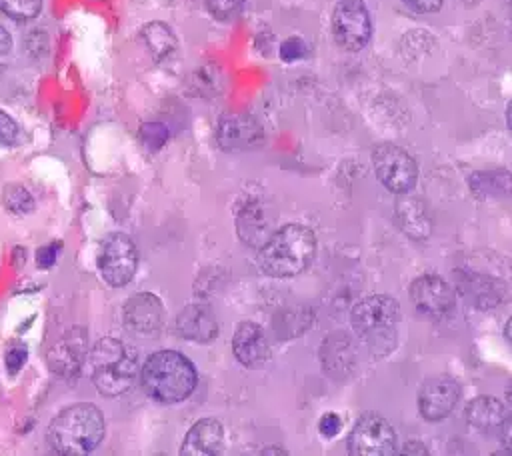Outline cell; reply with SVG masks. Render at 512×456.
<instances>
[{
    "mask_svg": "<svg viewBox=\"0 0 512 456\" xmlns=\"http://www.w3.org/2000/svg\"><path fill=\"white\" fill-rule=\"evenodd\" d=\"M104 438L102 410L90 402L70 404L48 426L46 442L60 456H84L98 448Z\"/></svg>",
    "mask_w": 512,
    "mask_h": 456,
    "instance_id": "obj_1",
    "label": "cell"
},
{
    "mask_svg": "<svg viewBox=\"0 0 512 456\" xmlns=\"http://www.w3.org/2000/svg\"><path fill=\"white\" fill-rule=\"evenodd\" d=\"M138 378L146 396L160 404L184 402L198 384L194 364L176 350L150 354L140 366Z\"/></svg>",
    "mask_w": 512,
    "mask_h": 456,
    "instance_id": "obj_2",
    "label": "cell"
},
{
    "mask_svg": "<svg viewBox=\"0 0 512 456\" xmlns=\"http://www.w3.org/2000/svg\"><path fill=\"white\" fill-rule=\"evenodd\" d=\"M316 254V236L304 224H286L274 230L258 248V266L272 278L304 272Z\"/></svg>",
    "mask_w": 512,
    "mask_h": 456,
    "instance_id": "obj_3",
    "label": "cell"
},
{
    "mask_svg": "<svg viewBox=\"0 0 512 456\" xmlns=\"http://www.w3.org/2000/svg\"><path fill=\"white\" fill-rule=\"evenodd\" d=\"M88 360L92 384L106 398H120L130 392L140 372L136 350L112 336L100 338L88 350Z\"/></svg>",
    "mask_w": 512,
    "mask_h": 456,
    "instance_id": "obj_4",
    "label": "cell"
},
{
    "mask_svg": "<svg viewBox=\"0 0 512 456\" xmlns=\"http://www.w3.org/2000/svg\"><path fill=\"white\" fill-rule=\"evenodd\" d=\"M350 322L354 332L370 346V350L388 352L396 344L400 304L388 294L366 296L352 308Z\"/></svg>",
    "mask_w": 512,
    "mask_h": 456,
    "instance_id": "obj_5",
    "label": "cell"
},
{
    "mask_svg": "<svg viewBox=\"0 0 512 456\" xmlns=\"http://www.w3.org/2000/svg\"><path fill=\"white\" fill-rule=\"evenodd\" d=\"M352 456H392L398 452L394 426L376 412H364L352 426L346 440Z\"/></svg>",
    "mask_w": 512,
    "mask_h": 456,
    "instance_id": "obj_6",
    "label": "cell"
},
{
    "mask_svg": "<svg viewBox=\"0 0 512 456\" xmlns=\"http://www.w3.org/2000/svg\"><path fill=\"white\" fill-rule=\"evenodd\" d=\"M370 158H372V168L376 172V178L390 192L404 194L416 186L418 166L404 148L384 142L372 150Z\"/></svg>",
    "mask_w": 512,
    "mask_h": 456,
    "instance_id": "obj_7",
    "label": "cell"
},
{
    "mask_svg": "<svg viewBox=\"0 0 512 456\" xmlns=\"http://www.w3.org/2000/svg\"><path fill=\"white\" fill-rule=\"evenodd\" d=\"M138 268V250L130 236L114 232L104 238L98 252V270L112 288L126 286Z\"/></svg>",
    "mask_w": 512,
    "mask_h": 456,
    "instance_id": "obj_8",
    "label": "cell"
},
{
    "mask_svg": "<svg viewBox=\"0 0 512 456\" xmlns=\"http://www.w3.org/2000/svg\"><path fill=\"white\" fill-rule=\"evenodd\" d=\"M332 36L348 52L362 50L372 36V20L364 0H338L332 12Z\"/></svg>",
    "mask_w": 512,
    "mask_h": 456,
    "instance_id": "obj_9",
    "label": "cell"
},
{
    "mask_svg": "<svg viewBox=\"0 0 512 456\" xmlns=\"http://www.w3.org/2000/svg\"><path fill=\"white\" fill-rule=\"evenodd\" d=\"M88 356V334L84 328L74 326L66 330L46 352L48 370L68 382H74L82 374L84 360Z\"/></svg>",
    "mask_w": 512,
    "mask_h": 456,
    "instance_id": "obj_10",
    "label": "cell"
},
{
    "mask_svg": "<svg viewBox=\"0 0 512 456\" xmlns=\"http://www.w3.org/2000/svg\"><path fill=\"white\" fill-rule=\"evenodd\" d=\"M410 298L414 308L432 320L446 318L456 306L454 288L436 274H422L410 284Z\"/></svg>",
    "mask_w": 512,
    "mask_h": 456,
    "instance_id": "obj_11",
    "label": "cell"
},
{
    "mask_svg": "<svg viewBox=\"0 0 512 456\" xmlns=\"http://www.w3.org/2000/svg\"><path fill=\"white\" fill-rule=\"evenodd\" d=\"M166 320V310L162 300L152 292L132 294L122 306V324L124 328L142 338L156 336Z\"/></svg>",
    "mask_w": 512,
    "mask_h": 456,
    "instance_id": "obj_12",
    "label": "cell"
},
{
    "mask_svg": "<svg viewBox=\"0 0 512 456\" xmlns=\"http://www.w3.org/2000/svg\"><path fill=\"white\" fill-rule=\"evenodd\" d=\"M216 142L226 152L250 150L264 142V130L254 116L244 112H228L218 120Z\"/></svg>",
    "mask_w": 512,
    "mask_h": 456,
    "instance_id": "obj_13",
    "label": "cell"
},
{
    "mask_svg": "<svg viewBox=\"0 0 512 456\" xmlns=\"http://www.w3.org/2000/svg\"><path fill=\"white\" fill-rule=\"evenodd\" d=\"M460 400V386L450 378L426 380L418 390V412L422 418L436 422L452 414Z\"/></svg>",
    "mask_w": 512,
    "mask_h": 456,
    "instance_id": "obj_14",
    "label": "cell"
},
{
    "mask_svg": "<svg viewBox=\"0 0 512 456\" xmlns=\"http://www.w3.org/2000/svg\"><path fill=\"white\" fill-rule=\"evenodd\" d=\"M454 278L460 294L476 308H482V310L496 308L506 298V286L492 276L472 272V270H456Z\"/></svg>",
    "mask_w": 512,
    "mask_h": 456,
    "instance_id": "obj_15",
    "label": "cell"
},
{
    "mask_svg": "<svg viewBox=\"0 0 512 456\" xmlns=\"http://www.w3.org/2000/svg\"><path fill=\"white\" fill-rule=\"evenodd\" d=\"M174 330L180 338L196 342V344H208L218 338V320L210 306L206 304H188L180 310L174 322Z\"/></svg>",
    "mask_w": 512,
    "mask_h": 456,
    "instance_id": "obj_16",
    "label": "cell"
},
{
    "mask_svg": "<svg viewBox=\"0 0 512 456\" xmlns=\"http://www.w3.org/2000/svg\"><path fill=\"white\" fill-rule=\"evenodd\" d=\"M232 352L246 368H262L270 360V342L254 322H240L232 336Z\"/></svg>",
    "mask_w": 512,
    "mask_h": 456,
    "instance_id": "obj_17",
    "label": "cell"
},
{
    "mask_svg": "<svg viewBox=\"0 0 512 456\" xmlns=\"http://www.w3.org/2000/svg\"><path fill=\"white\" fill-rule=\"evenodd\" d=\"M394 216L398 226L412 240H426L432 234V216L422 198L410 192L398 194L394 202Z\"/></svg>",
    "mask_w": 512,
    "mask_h": 456,
    "instance_id": "obj_18",
    "label": "cell"
},
{
    "mask_svg": "<svg viewBox=\"0 0 512 456\" xmlns=\"http://www.w3.org/2000/svg\"><path fill=\"white\" fill-rule=\"evenodd\" d=\"M224 448V426L216 418H200L186 432L182 456H216Z\"/></svg>",
    "mask_w": 512,
    "mask_h": 456,
    "instance_id": "obj_19",
    "label": "cell"
},
{
    "mask_svg": "<svg viewBox=\"0 0 512 456\" xmlns=\"http://www.w3.org/2000/svg\"><path fill=\"white\" fill-rule=\"evenodd\" d=\"M464 418L476 432H494L508 420V408L494 396H476L466 404Z\"/></svg>",
    "mask_w": 512,
    "mask_h": 456,
    "instance_id": "obj_20",
    "label": "cell"
},
{
    "mask_svg": "<svg viewBox=\"0 0 512 456\" xmlns=\"http://www.w3.org/2000/svg\"><path fill=\"white\" fill-rule=\"evenodd\" d=\"M142 40H144L148 52L154 56V60L168 58L178 46L176 34L164 22H148L142 28Z\"/></svg>",
    "mask_w": 512,
    "mask_h": 456,
    "instance_id": "obj_21",
    "label": "cell"
},
{
    "mask_svg": "<svg viewBox=\"0 0 512 456\" xmlns=\"http://www.w3.org/2000/svg\"><path fill=\"white\" fill-rule=\"evenodd\" d=\"M474 194L488 196H504L512 192V174L508 172H474L468 180Z\"/></svg>",
    "mask_w": 512,
    "mask_h": 456,
    "instance_id": "obj_22",
    "label": "cell"
},
{
    "mask_svg": "<svg viewBox=\"0 0 512 456\" xmlns=\"http://www.w3.org/2000/svg\"><path fill=\"white\" fill-rule=\"evenodd\" d=\"M238 234L244 242L248 244H256V238L260 236V240L264 242L262 234H264V218H262V212H260V206L256 202H250L246 204L240 214H238ZM266 236V234H264ZM270 236V234H268ZM266 236V238H268Z\"/></svg>",
    "mask_w": 512,
    "mask_h": 456,
    "instance_id": "obj_23",
    "label": "cell"
},
{
    "mask_svg": "<svg viewBox=\"0 0 512 456\" xmlns=\"http://www.w3.org/2000/svg\"><path fill=\"white\" fill-rule=\"evenodd\" d=\"M2 202L8 212L18 214V216L34 210V196L24 186H18V184L6 186L4 194H2Z\"/></svg>",
    "mask_w": 512,
    "mask_h": 456,
    "instance_id": "obj_24",
    "label": "cell"
},
{
    "mask_svg": "<svg viewBox=\"0 0 512 456\" xmlns=\"http://www.w3.org/2000/svg\"><path fill=\"white\" fill-rule=\"evenodd\" d=\"M42 0H0V10L18 22L34 20L40 14Z\"/></svg>",
    "mask_w": 512,
    "mask_h": 456,
    "instance_id": "obj_25",
    "label": "cell"
},
{
    "mask_svg": "<svg viewBox=\"0 0 512 456\" xmlns=\"http://www.w3.org/2000/svg\"><path fill=\"white\" fill-rule=\"evenodd\" d=\"M140 138L142 142L150 148V150H158L166 144L168 140V128L160 122H146L142 128H140Z\"/></svg>",
    "mask_w": 512,
    "mask_h": 456,
    "instance_id": "obj_26",
    "label": "cell"
},
{
    "mask_svg": "<svg viewBox=\"0 0 512 456\" xmlns=\"http://www.w3.org/2000/svg\"><path fill=\"white\" fill-rule=\"evenodd\" d=\"M244 6V0H206L208 12L216 20H230L234 18Z\"/></svg>",
    "mask_w": 512,
    "mask_h": 456,
    "instance_id": "obj_27",
    "label": "cell"
},
{
    "mask_svg": "<svg viewBox=\"0 0 512 456\" xmlns=\"http://www.w3.org/2000/svg\"><path fill=\"white\" fill-rule=\"evenodd\" d=\"M278 54H280V58H282L284 62H298V60H302V58L308 54V46H306V42H304L302 38L290 36V38H286V40L280 44Z\"/></svg>",
    "mask_w": 512,
    "mask_h": 456,
    "instance_id": "obj_28",
    "label": "cell"
},
{
    "mask_svg": "<svg viewBox=\"0 0 512 456\" xmlns=\"http://www.w3.org/2000/svg\"><path fill=\"white\" fill-rule=\"evenodd\" d=\"M20 128L18 122L0 108V142L2 144H14L18 140Z\"/></svg>",
    "mask_w": 512,
    "mask_h": 456,
    "instance_id": "obj_29",
    "label": "cell"
},
{
    "mask_svg": "<svg viewBox=\"0 0 512 456\" xmlns=\"http://www.w3.org/2000/svg\"><path fill=\"white\" fill-rule=\"evenodd\" d=\"M60 248H62L60 242H52V244H46V246L38 248V250H36V264H38V268H42V270L52 268L54 262H56V258H58Z\"/></svg>",
    "mask_w": 512,
    "mask_h": 456,
    "instance_id": "obj_30",
    "label": "cell"
},
{
    "mask_svg": "<svg viewBox=\"0 0 512 456\" xmlns=\"http://www.w3.org/2000/svg\"><path fill=\"white\" fill-rule=\"evenodd\" d=\"M26 358H28V352H26L24 346H12V348L6 352V358H4L8 374H12V376L18 374L20 368L24 366Z\"/></svg>",
    "mask_w": 512,
    "mask_h": 456,
    "instance_id": "obj_31",
    "label": "cell"
},
{
    "mask_svg": "<svg viewBox=\"0 0 512 456\" xmlns=\"http://www.w3.org/2000/svg\"><path fill=\"white\" fill-rule=\"evenodd\" d=\"M342 428V418L336 412H326L318 420V430L324 438H334Z\"/></svg>",
    "mask_w": 512,
    "mask_h": 456,
    "instance_id": "obj_32",
    "label": "cell"
},
{
    "mask_svg": "<svg viewBox=\"0 0 512 456\" xmlns=\"http://www.w3.org/2000/svg\"><path fill=\"white\" fill-rule=\"evenodd\" d=\"M402 2L420 14H432L442 8L444 0H402Z\"/></svg>",
    "mask_w": 512,
    "mask_h": 456,
    "instance_id": "obj_33",
    "label": "cell"
},
{
    "mask_svg": "<svg viewBox=\"0 0 512 456\" xmlns=\"http://www.w3.org/2000/svg\"><path fill=\"white\" fill-rule=\"evenodd\" d=\"M500 444L506 454H512V420L510 418L500 426Z\"/></svg>",
    "mask_w": 512,
    "mask_h": 456,
    "instance_id": "obj_34",
    "label": "cell"
},
{
    "mask_svg": "<svg viewBox=\"0 0 512 456\" xmlns=\"http://www.w3.org/2000/svg\"><path fill=\"white\" fill-rule=\"evenodd\" d=\"M12 48V38L8 34V30L0 24V56H6Z\"/></svg>",
    "mask_w": 512,
    "mask_h": 456,
    "instance_id": "obj_35",
    "label": "cell"
},
{
    "mask_svg": "<svg viewBox=\"0 0 512 456\" xmlns=\"http://www.w3.org/2000/svg\"><path fill=\"white\" fill-rule=\"evenodd\" d=\"M504 338L508 340V344L512 346V316L506 320V324H504Z\"/></svg>",
    "mask_w": 512,
    "mask_h": 456,
    "instance_id": "obj_36",
    "label": "cell"
},
{
    "mask_svg": "<svg viewBox=\"0 0 512 456\" xmlns=\"http://www.w3.org/2000/svg\"><path fill=\"white\" fill-rule=\"evenodd\" d=\"M506 124L510 128V132H512V100L508 102V108H506Z\"/></svg>",
    "mask_w": 512,
    "mask_h": 456,
    "instance_id": "obj_37",
    "label": "cell"
},
{
    "mask_svg": "<svg viewBox=\"0 0 512 456\" xmlns=\"http://www.w3.org/2000/svg\"><path fill=\"white\" fill-rule=\"evenodd\" d=\"M506 402L512 406V380H510V384L506 386Z\"/></svg>",
    "mask_w": 512,
    "mask_h": 456,
    "instance_id": "obj_38",
    "label": "cell"
},
{
    "mask_svg": "<svg viewBox=\"0 0 512 456\" xmlns=\"http://www.w3.org/2000/svg\"><path fill=\"white\" fill-rule=\"evenodd\" d=\"M508 14H510V26H512V0L508 2Z\"/></svg>",
    "mask_w": 512,
    "mask_h": 456,
    "instance_id": "obj_39",
    "label": "cell"
}]
</instances>
